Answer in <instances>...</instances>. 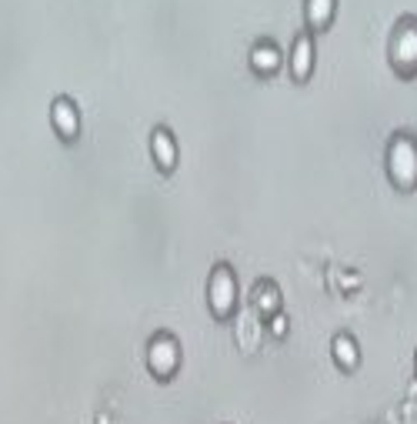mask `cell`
<instances>
[{
	"instance_id": "obj_8",
	"label": "cell",
	"mask_w": 417,
	"mask_h": 424,
	"mask_svg": "<svg viewBox=\"0 0 417 424\" xmlns=\"http://www.w3.org/2000/svg\"><path fill=\"white\" fill-rule=\"evenodd\" d=\"M154 154H161V164L170 167L174 164V144H170V137L161 131V134H154Z\"/></svg>"
},
{
	"instance_id": "obj_2",
	"label": "cell",
	"mask_w": 417,
	"mask_h": 424,
	"mask_svg": "<svg viewBox=\"0 0 417 424\" xmlns=\"http://www.w3.org/2000/svg\"><path fill=\"white\" fill-rule=\"evenodd\" d=\"M210 298H214L217 314H227L231 311V304H234V284H231V274L227 271H217L214 284H210Z\"/></svg>"
},
{
	"instance_id": "obj_7",
	"label": "cell",
	"mask_w": 417,
	"mask_h": 424,
	"mask_svg": "<svg viewBox=\"0 0 417 424\" xmlns=\"http://www.w3.org/2000/svg\"><path fill=\"white\" fill-rule=\"evenodd\" d=\"M334 354H337V361H341L344 367H354V364H358V348H354L351 337H337V341H334Z\"/></svg>"
},
{
	"instance_id": "obj_5",
	"label": "cell",
	"mask_w": 417,
	"mask_h": 424,
	"mask_svg": "<svg viewBox=\"0 0 417 424\" xmlns=\"http://www.w3.org/2000/svg\"><path fill=\"white\" fill-rule=\"evenodd\" d=\"M330 10H334V0H307V24L324 27L330 20Z\"/></svg>"
},
{
	"instance_id": "obj_4",
	"label": "cell",
	"mask_w": 417,
	"mask_h": 424,
	"mask_svg": "<svg viewBox=\"0 0 417 424\" xmlns=\"http://www.w3.org/2000/svg\"><path fill=\"white\" fill-rule=\"evenodd\" d=\"M294 77H300V80H304V77L311 74V41H307V37H300L298 41V47H294Z\"/></svg>"
},
{
	"instance_id": "obj_1",
	"label": "cell",
	"mask_w": 417,
	"mask_h": 424,
	"mask_svg": "<svg viewBox=\"0 0 417 424\" xmlns=\"http://www.w3.org/2000/svg\"><path fill=\"white\" fill-rule=\"evenodd\" d=\"M390 174L404 187L417 181V151L411 140H394V147H390Z\"/></svg>"
},
{
	"instance_id": "obj_3",
	"label": "cell",
	"mask_w": 417,
	"mask_h": 424,
	"mask_svg": "<svg viewBox=\"0 0 417 424\" xmlns=\"http://www.w3.org/2000/svg\"><path fill=\"white\" fill-rule=\"evenodd\" d=\"M251 64H254L257 74H270V71L281 64V57H277V50H274L270 44H257L254 47V54H251Z\"/></svg>"
},
{
	"instance_id": "obj_6",
	"label": "cell",
	"mask_w": 417,
	"mask_h": 424,
	"mask_svg": "<svg viewBox=\"0 0 417 424\" xmlns=\"http://www.w3.org/2000/svg\"><path fill=\"white\" fill-rule=\"evenodd\" d=\"M54 121H57L60 127V134L64 137H71L77 131V121H74V107L67 104V101H60L57 107H54Z\"/></svg>"
}]
</instances>
